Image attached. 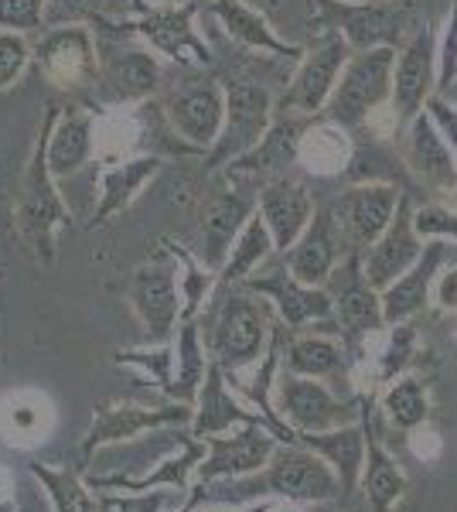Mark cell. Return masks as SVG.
<instances>
[{
	"instance_id": "obj_55",
	"label": "cell",
	"mask_w": 457,
	"mask_h": 512,
	"mask_svg": "<svg viewBox=\"0 0 457 512\" xmlns=\"http://www.w3.org/2000/svg\"><path fill=\"white\" fill-rule=\"evenodd\" d=\"M338 4H362V0H338Z\"/></svg>"
},
{
	"instance_id": "obj_13",
	"label": "cell",
	"mask_w": 457,
	"mask_h": 512,
	"mask_svg": "<svg viewBox=\"0 0 457 512\" xmlns=\"http://www.w3.org/2000/svg\"><path fill=\"white\" fill-rule=\"evenodd\" d=\"M164 120L174 137L185 140L188 151L209 154L226 123V86L219 82H191L164 99Z\"/></svg>"
},
{
	"instance_id": "obj_37",
	"label": "cell",
	"mask_w": 457,
	"mask_h": 512,
	"mask_svg": "<svg viewBox=\"0 0 457 512\" xmlns=\"http://www.w3.org/2000/svg\"><path fill=\"white\" fill-rule=\"evenodd\" d=\"M273 253H277V243H273L267 222H263L260 212H253L246 226L239 229V236H236V243H232L226 263H222L219 287H239L243 280L253 277Z\"/></svg>"
},
{
	"instance_id": "obj_45",
	"label": "cell",
	"mask_w": 457,
	"mask_h": 512,
	"mask_svg": "<svg viewBox=\"0 0 457 512\" xmlns=\"http://www.w3.org/2000/svg\"><path fill=\"white\" fill-rule=\"evenodd\" d=\"M31 65V45L21 31H4L0 28V93H7L11 86H18L21 76Z\"/></svg>"
},
{
	"instance_id": "obj_50",
	"label": "cell",
	"mask_w": 457,
	"mask_h": 512,
	"mask_svg": "<svg viewBox=\"0 0 457 512\" xmlns=\"http://www.w3.org/2000/svg\"><path fill=\"white\" fill-rule=\"evenodd\" d=\"M430 304L444 315H457V267H440L430 291Z\"/></svg>"
},
{
	"instance_id": "obj_18",
	"label": "cell",
	"mask_w": 457,
	"mask_h": 512,
	"mask_svg": "<svg viewBox=\"0 0 457 512\" xmlns=\"http://www.w3.org/2000/svg\"><path fill=\"white\" fill-rule=\"evenodd\" d=\"M335 14V28L352 52H369V48H400L406 41V21L410 7L396 0H362V4H338L328 0Z\"/></svg>"
},
{
	"instance_id": "obj_29",
	"label": "cell",
	"mask_w": 457,
	"mask_h": 512,
	"mask_svg": "<svg viewBox=\"0 0 457 512\" xmlns=\"http://www.w3.org/2000/svg\"><path fill=\"white\" fill-rule=\"evenodd\" d=\"M161 168H164V161L157 158V154L120 158V161H113L110 168H103V175H99V198L93 209L96 226H103V222H110L113 216L127 212L140 198V192L161 175Z\"/></svg>"
},
{
	"instance_id": "obj_24",
	"label": "cell",
	"mask_w": 457,
	"mask_h": 512,
	"mask_svg": "<svg viewBox=\"0 0 457 512\" xmlns=\"http://www.w3.org/2000/svg\"><path fill=\"white\" fill-rule=\"evenodd\" d=\"M311 117H297V113H277L267 137L253 147L243 158H236L226 168L229 178H280L287 175L290 164H297L301 154V140L311 127Z\"/></svg>"
},
{
	"instance_id": "obj_33",
	"label": "cell",
	"mask_w": 457,
	"mask_h": 512,
	"mask_svg": "<svg viewBox=\"0 0 457 512\" xmlns=\"http://www.w3.org/2000/svg\"><path fill=\"white\" fill-rule=\"evenodd\" d=\"M362 400H365L362 420H365V431H369V458H365V472H362L359 489L365 492V499H369L372 512H396L406 489H410V478H406V472L400 468V461L379 444L376 431H372V420H369L372 400L369 396H362Z\"/></svg>"
},
{
	"instance_id": "obj_48",
	"label": "cell",
	"mask_w": 457,
	"mask_h": 512,
	"mask_svg": "<svg viewBox=\"0 0 457 512\" xmlns=\"http://www.w3.org/2000/svg\"><path fill=\"white\" fill-rule=\"evenodd\" d=\"M406 444H410L413 458H420L423 465H434V461H440V454H444V437H440V431L430 420L413 427V431L406 434Z\"/></svg>"
},
{
	"instance_id": "obj_46",
	"label": "cell",
	"mask_w": 457,
	"mask_h": 512,
	"mask_svg": "<svg viewBox=\"0 0 457 512\" xmlns=\"http://www.w3.org/2000/svg\"><path fill=\"white\" fill-rule=\"evenodd\" d=\"M457 82V0L447 14L444 35L437 38V96H447Z\"/></svg>"
},
{
	"instance_id": "obj_11",
	"label": "cell",
	"mask_w": 457,
	"mask_h": 512,
	"mask_svg": "<svg viewBox=\"0 0 457 512\" xmlns=\"http://www.w3.org/2000/svg\"><path fill=\"white\" fill-rule=\"evenodd\" d=\"M127 301L137 321L144 325V335L151 345L174 342L181 328V284L178 274L164 263H147V267L134 270L127 284Z\"/></svg>"
},
{
	"instance_id": "obj_34",
	"label": "cell",
	"mask_w": 457,
	"mask_h": 512,
	"mask_svg": "<svg viewBox=\"0 0 457 512\" xmlns=\"http://www.w3.org/2000/svg\"><path fill=\"white\" fill-rule=\"evenodd\" d=\"M209 366L212 355L205 349L202 321H181L178 335H174V379L168 400L195 407L198 393L205 386V376H209Z\"/></svg>"
},
{
	"instance_id": "obj_35",
	"label": "cell",
	"mask_w": 457,
	"mask_h": 512,
	"mask_svg": "<svg viewBox=\"0 0 457 512\" xmlns=\"http://www.w3.org/2000/svg\"><path fill=\"white\" fill-rule=\"evenodd\" d=\"M355 158V144H352V130L338 127L331 120H314L307 127V134L301 140V154H297V164L304 171L318 178H335L352 164Z\"/></svg>"
},
{
	"instance_id": "obj_28",
	"label": "cell",
	"mask_w": 457,
	"mask_h": 512,
	"mask_svg": "<svg viewBox=\"0 0 457 512\" xmlns=\"http://www.w3.org/2000/svg\"><path fill=\"white\" fill-rule=\"evenodd\" d=\"M246 424H260V417H256V410L249 407L246 400H239V396L229 390V376L212 362L202 393H198V400H195L191 434H195L198 441H205V437L229 434Z\"/></svg>"
},
{
	"instance_id": "obj_30",
	"label": "cell",
	"mask_w": 457,
	"mask_h": 512,
	"mask_svg": "<svg viewBox=\"0 0 457 512\" xmlns=\"http://www.w3.org/2000/svg\"><path fill=\"white\" fill-rule=\"evenodd\" d=\"M359 345L369 349V355H365L369 390L362 396L372 400V396H379L393 379L406 376V369L413 366V359H417V352H420V335H417V328L406 321V325H386L382 332L362 338Z\"/></svg>"
},
{
	"instance_id": "obj_9",
	"label": "cell",
	"mask_w": 457,
	"mask_h": 512,
	"mask_svg": "<svg viewBox=\"0 0 457 512\" xmlns=\"http://www.w3.org/2000/svg\"><path fill=\"white\" fill-rule=\"evenodd\" d=\"M191 414L195 407L178 400L154 403V407L151 403H99L93 410V424L82 437V461L106 444L130 441V437L157 431V427H191Z\"/></svg>"
},
{
	"instance_id": "obj_43",
	"label": "cell",
	"mask_w": 457,
	"mask_h": 512,
	"mask_svg": "<svg viewBox=\"0 0 457 512\" xmlns=\"http://www.w3.org/2000/svg\"><path fill=\"white\" fill-rule=\"evenodd\" d=\"M188 495L174 489H154V492H113L103 495L99 506L103 512H164L168 506H181Z\"/></svg>"
},
{
	"instance_id": "obj_38",
	"label": "cell",
	"mask_w": 457,
	"mask_h": 512,
	"mask_svg": "<svg viewBox=\"0 0 457 512\" xmlns=\"http://www.w3.org/2000/svg\"><path fill=\"white\" fill-rule=\"evenodd\" d=\"M52 431V403L38 393H11L0 403V434L7 444H38Z\"/></svg>"
},
{
	"instance_id": "obj_4",
	"label": "cell",
	"mask_w": 457,
	"mask_h": 512,
	"mask_svg": "<svg viewBox=\"0 0 457 512\" xmlns=\"http://www.w3.org/2000/svg\"><path fill=\"white\" fill-rule=\"evenodd\" d=\"M277 120L273 110V93L263 82L253 79H236L226 86V123H222V134L215 140V147L205 154V168L219 171L229 168L236 158L253 151L267 130Z\"/></svg>"
},
{
	"instance_id": "obj_19",
	"label": "cell",
	"mask_w": 457,
	"mask_h": 512,
	"mask_svg": "<svg viewBox=\"0 0 457 512\" xmlns=\"http://www.w3.org/2000/svg\"><path fill=\"white\" fill-rule=\"evenodd\" d=\"M403 164L420 185L437 195H457V154L440 137L437 123L423 110L403 127Z\"/></svg>"
},
{
	"instance_id": "obj_5",
	"label": "cell",
	"mask_w": 457,
	"mask_h": 512,
	"mask_svg": "<svg viewBox=\"0 0 457 512\" xmlns=\"http://www.w3.org/2000/svg\"><path fill=\"white\" fill-rule=\"evenodd\" d=\"M55 175L48 168V154H45V134H41L35 154L28 161V171H24V185H21V202L14 209V222H18L24 243L31 246V253L38 256L41 263L55 260V236L62 229L65 216V198L58 195L55 188Z\"/></svg>"
},
{
	"instance_id": "obj_8",
	"label": "cell",
	"mask_w": 457,
	"mask_h": 512,
	"mask_svg": "<svg viewBox=\"0 0 457 512\" xmlns=\"http://www.w3.org/2000/svg\"><path fill=\"white\" fill-rule=\"evenodd\" d=\"M195 4H154L140 7L134 18L120 24V31H130L144 48H151L157 59L181 62V65H205L212 59L205 38L195 28Z\"/></svg>"
},
{
	"instance_id": "obj_16",
	"label": "cell",
	"mask_w": 457,
	"mask_h": 512,
	"mask_svg": "<svg viewBox=\"0 0 457 512\" xmlns=\"http://www.w3.org/2000/svg\"><path fill=\"white\" fill-rule=\"evenodd\" d=\"M277 437L263 424H246L229 434L205 437V458L195 472V482H226V478H246L267 468L277 451Z\"/></svg>"
},
{
	"instance_id": "obj_36",
	"label": "cell",
	"mask_w": 457,
	"mask_h": 512,
	"mask_svg": "<svg viewBox=\"0 0 457 512\" xmlns=\"http://www.w3.org/2000/svg\"><path fill=\"white\" fill-rule=\"evenodd\" d=\"M284 366L294 376L331 379L345 373L348 352L331 332H301L284 345Z\"/></svg>"
},
{
	"instance_id": "obj_54",
	"label": "cell",
	"mask_w": 457,
	"mask_h": 512,
	"mask_svg": "<svg viewBox=\"0 0 457 512\" xmlns=\"http://www.w3.org/2000/svg\"><path fill=\"white\" fill-rule=\"evenodd\" d=\"M0 512H18V502H14L11 495H4V499H0Z\"/></svg>"
},
{
	"instance_id": "obj_49",
	"label": "cell",
	"mask_w": 457,
	"mask_h": 512,
	"mask_svg": "<svg viewBox=\"0 0 457 512\" xmlns=\"http://www.w3.org/2000/svg\"><path fill=\"white\" fill-rule=\"evenodd\" d=\"M427 113H430V120L437 123V130H440V137L451 144V151L457 154V106L451 103L447 96H430V103H427Z\"/></svg>"
},
{
	"instance_id": "obj_7",
	"label": "cell",
	"mask_w": 457,
	"mask_h": 512,
	"mask_svg": "<svg viewBox=\"0 0 457 512\" xmlns=\"http://www.w3.org/2000/svg\"><path fill=\"white\" fill-rule=\"evenodd\" d=\"M273 403H277L280 417L294 427L297 434H318L335 431V427L355 424L365 414V400H342L328 390L324 379L294 376L284 373L273 386Z\"/></svg>"
},
{
	"instance_id": "obj_56",
	"label": "cell",
	"mask_w": 457,
	"mask_h": 512,
	"mask_svg": "<svg viewBox=\"0 0 457 512\" xmlns=\"http://www.w3.org/2000/svg\"><path fill=\"white\" fill-rule=\"evenodd\" d=\"M454 349H457V342H454Z\"/></svg>"
},
{
	"instance_id": "obj_42",
	"label": "cell",
	"mask_w": 457,
	"mask_h": 512,
	"mask_svg": "<svg viewBox=\"0 0 457 512\" xmlns=\"http://www.w3.org/2000/svg\"><path fill=\"white\" fill-rule=\"evenodd\" d=\"M116 0H48L45 28H65V24H106V14Z\"/></svg>"
},
{
	"instance_id": "obj_3",
	"label": "cell",
	"mask_w": 457,
	"mask_h": 512,
	"mask_svg": "<svg viewBox=\"0 0 457 512\" xmlns=\"http://www.w3.org/2000/svg\"><path fill=\"white\" fill-rule=\"evenodd\" d=\"M396 52L400 48H369V52H352L342 79L321 117L338 123L345 130H359L382 106L393 103V72Z\"/></svg>"
},
{
	"instance_id": "obj_20",
	"label": "cell",
	"mask_w": 457,
	"mask_h": 512,
	"mask_svg": "<svg viewBox=\"0 0 457 512\" xmlns=\"http://www.w3.org/2000/svg\"><path fill=\"white\" fill-rule=\"evenodd\" d=\"M161 86V62L151 48H127L99 59L96 93L106 106L147 103Z\"/></svg>"
},
{
	"instance_id": "obj_6",
	"label": "cell",
	"mask_w": 457,
	"mask_h": 512,
	"mask_svg": "<svg viewBox=\"0 0 457 512\" xmlns=\"http://www.w3.org/2000/svg\"><path fill=\"white\" fill-rule=\"evenodd\" d=\"M243 287L260 297H267L270 308L277 311L280 325H284L287 332L301 335L304 328H311V325L338 328L335 304H331L328 287H314V284L297 280L284 260H277V263L267 260L253 277L243 280Z\"/></svg>"
},
{
	"instance_id": "obj_21",
	"label": "cell",
	"mask_w": 457,
	"mask_h": 512,
	"mask_svg": "<svg viewBox=\"0 0 457 512\" xmlns=\"http://www.w3.org/2000/svg\"><path fill=\"white\" fill-rule=\"evenodd\" d=\"M352 253L345 243V233L335 219V209H318L311 219V226L304 229V236L290 246L284 256V263L290 267V274L304 284H314V287H324L328 277L335 274V267Z\"/></svg>"
},
{
	"instance_id": "obj_39",
	"label": "cell",
	"mask_w": 457,
	"mask_h": 512,
	"mask_svg": "<svg viewBox=\"0 0 457 512\" xmlns=\"http://www.w3.org/2000/svg\"><path fill=\"white\" fill-rule=\"evenodd\" d=\"M379 410L393 431L410 434L413 427L430 420V390L420 376H400L379 393Z\"/></svg>"
},
{
	"instance_id": "obj_12",
	"label": "cell",
	"mask_w": 457,
	"mask_h": 512,
	"mask_svg": "<svg viewBox=\"0 0 457 512\" xmlns=\"http://www.w3.org/2000/svg\"><path fill=\"white\" fill-rule=\"evenodd\" d=\"M328 294L335 304V325L348 342H362V338L376 335L386 328L382 318V294L369 284L362 267V253H348L328 277Z\"/></svg>"
},
{
	"instance_id": "obj_27",
	"label": "cell",
	"mask_w": 457,
	"mask_h": 512,
	"mask_svg": "<svg viewBox=\"0 0 457 512\" xmlns=\"http://www.w3.org/2000/svg\"><path fill=\"white\" fill-rule=\"evenodd\" d=\"M209 11H212V18L222 24V31H226L236 45L249 48V52L273 55V59H297V62L307 55V48L290 45V41L280 38L267 14L256 11L246 0H209Z\"/></svg>"
},
{
	"instance_id": "obj_53",
	"label": "cell",
	"mask_w": 457,
	"mask_h": 512,
	"mask_svg": "<svg viewBox=\"0 0 457 512\" xmlns=\"http://www.w3.org/2000/svg\"><path fill=\"white\" fill-rule=\"evenodd\" d=\"M301 512H345V509L331 499V502H307V506H301Z\"/></svg>"
},
{
	"instance_id": "obj_1",
	"label": "cell",
	"mask_w": 457,
	"mask_h": 512,
	"mask_svg": "<svg viewBox=\"0 0 457 512\" xmlns=\"http://www.w3.org/2000/svg\"><path fill=\"white\" fill-rule=\"evenodd\" d=\"M205 349L229 379L263 362L273 342V308L267 297L239 287H219L209 325H202Z\"/></svg>"
},
{
	"instance_id": "obj_15",
	"label": "cell",
	"mask_w": 457,
	"mask_h": 512,
	"mask_svg": "<svg viewBox=\"0 0 457 512\" xmlns=\"http://www.w3.org/2000/svg\"><path fill=\"white\" fill-rule=\"evenodd\" d=\"M403 192L389 181H355L335 202V219L345 233L348 250L365 253L376 239L386 233L400 209Z\"/></svg>"
},
{
	"instance_id": "obj_14",
	"label": "cell",
	"mask_w": 457,
	"mask_h": 512,
	"mask_svg": "<svg viewBox=\"0 0 457 512\" xmlns=\"http://www.w3.org/2000/svg\"><path fill=\"white\" fill-rule=\"evenodd\" d=\"M38 62L55 89L76 93V89L96 86L99 76V48L89 24H65L48 28L38 41Z\"/></svg>"
},
{
	"instance_id": "obj_2",
	"label": "cell",
	"mask_w": 457,
	"mask_h": 512,
	"mask_svg": "<svg viewBox=\"0 0 457 512\" xmlns=\"http://www.w3.org/2000/svg\"><path fill=\"white\" fill-rule=\"evenodd\" d=\"M222 485L229 489V495L236 492L239 506L263 499L307 506V502H331L342 495L335 468L304 444H277L267 468L246 478H226Z\"/></svg>"
},
{
	"instance_id": "obj_10",
	"label": "cell",
	"mask_w": 457,
	"mask_h": 512,
	"mask_svg": "<svg viewBox=\"0 0 457 512\" xmlns=\"http://www.w3.org/2000/svg\"><path fill=\"white\" fill-rule=\"evenodd\" d=\"M348 59H352V45L338 31L324 38L318 48H311L297 62L294 76H290V86L284 93V110L297 113V117L318 120L324 106H328L331 93H335L338 79H342Z\"/></svg>"
},
{
	"instance_id": "obj_26",
	"label": "cell",
	"mask_w": 457,
	"mask_h": 512,
	"mask_svg": "<svg viewBox=\"0 0 457 512\" xmlns=\"http://www.w3.org/2000/svg\"><path fill=\"white\" fill-rule=\"evenodd\" d=\"M444 256H447V243L430 239L423 246L420 260L403 277H396L386 291H379L386 325H406V321H413L430 308V291H434V280L440 274V267H444Z\"/></svg>"
},
{
	"instance_id": "obj_41",
	"label": "cell",
	"mask_w": 457,
	"mask_h": 512,
	"mask_svg": "<svg viewBox=\"0 0 457 512\" xmlns=\"http://www.w3.org/2000/svg\"><path fill=\"white\" fill-rule=\"evenodd\" d=\"M116 366H130L140 369L164 396L171 393V379H174V342L168 345H147V349H120L116 352Z\"/></svg>"
},
{
	"instance_id": "obj_23",
	"label": "cell",
	"mask_w": 457,
	"mask_h": 512,
	"mask_svg": "<svg viewBox=\"0 0 457 512\" xmlns=\"http://www.w3.org/2000/svg\"><path fill=\"white\" fill-rule=\"evenodd\" d=\"M256 212L267 222L273 243H277V253H287L304 236V229L311 226L318 205H314V195L307 192V185L294 181L290 175H280L260 188Z\"/></svg>"
},
{
	"instance_id": "obj_40",
	"label": "cell",
	"mask_w": 457,
	"mask_h": 512,
	"mask_svg": "<svg viewBox=\"0 0 457 512\" xmlns=\"http://www.w3.org/2000/svg\"><path fill=\"white\" fill-rule=\"evenodd\" d=\"M28 475L41 485V492L52 502V512H96L99 509V495L89 489L86 475L72 472V468H55V465H41L31 461Z\"/></svg>"
},
{
	"instance_id": "obj_32",
	"label": "cell",
	"mask_w": 457,
	"mask_h": 512,
	"mask_svg": "<svg viewBox=\"0 0 457 512\" xmlns=\"http://www.w3.org/2000/svg\"><path fill=\"white\" fill-rule=\"evenodd\" d=\"M297 444H304V448H311L314 454H321V458L335 468L338 482H342V495L359 492L365 458H369V431H365V420L335 427V431L297 434Z\"/></svg>"
},
{
	"instance_id": "obj_17",
	"label": "cell",
	"mask_w": 457,
	"mask_h": 512,
	"mask_svg": "<svg viewBox=\"0 0 457 512\" xmlns=\"http://www.w3.org/2000/svg\"><path fill=\"white\" fill-rule=\"evenodd\" d=\"M437 93V35L423 24L396 52L393 72V110L406 127L413 117L427 110L430 96Z\"/></svg>"
},
{
	"instance_id": "obj_51",
	"label": "cell",
	"mask_w": 457,
	"mask_h": 512,
	"mask_svg": "<svg viewBox=\"0 0 457 512\" xmlns=\"http://www.w3.org/2000/svg\"><path fill=\"white\" fill-rule=\"evenodd\" d=\"M277 502L263 499V502H246V506H202L198 512H273Z\"/></svg>"
},
{
	"instance_id": "obj_52",
	"label": "cell",
	"mask_w": 457,
	"mask_h": 512,
	"mask_svg": "<svg viewBox=\"0 0 457 512\" xmlns=\"http://www.w3.org/2000/svg\"><path fill=\"white\" fill-rule=\"evenodd\" d=\"M202 502H209V492H205L202 482H195V485H191V492H188V499L181 502L174 512H198V509H202Z\"/></svg>"
},
{
	"instance_id": "obj_25",
	"label": "cell",
	"mask_w": 457,
	"mask_h": 512,
	"mask_svg": "<svg viewBox=\"0 0 457 512\" xmlns=\"http://www.w3.org/2000/svg\"><path fill=\"white\" fill-rule=\"evenodd\" d=\"M45 154L55 178L76 175L96 154V117L86 110H58L48 106L45 120Z\"/></svg>"
},
{
	"instance_id": "obj_31",
	"label": "cell",
	"mask_w": 457,
	"mask_h": 512,
	"mask_svg": "<svg viewBox=\"0 0 457 512\" xmlns=\"http://www.w3.org/2000/svg\"><path fill=\"white\" fill-rule=\"evenodd\" d=\"M256 212V202H249L243 192H219L205 202L202 222H198V233H202V263L219 274L222 263L236 243L239 229L246 226L249 216Z\"/></svg>"
},
{
	"instance_id": "obj_47",
	"label": "cell",
	"mask_w": 457,
	"mask_h": 512,
	"mask_svg": "<svg viewBox=\"0 0 457 512\" xmlns=\"http://www.w3.org/2000/svg\"><path fill=\"white\" fill-rule=\"evenodd\" d=\"M48 0H0V28L4 31H38L45 28Z\"/></svg>"
},
{
	"instance_id": "obj_22",
	"label": "cell",
	"mask_w": 457,
	"mask_h": 512,
	"mask_svg": "<svg viewBox=\"0 0 457 512\" xmlns=\"http://www.w3.org/2000/svg\"><path fill=\"white\" fill-rule=\"evenodd\" d=\"M423 246L427 243H423L420 233L413 229V205H410V198L403 195L389 229L362 253V267H365L369 284L376 287V291H386L396 277H403L406 270L420 260Z\"/></svg>"
},
{
	"instance_id": "obj_44",
	"label": "cell",
	"mask_w": 457,
	"mask_h": 512,
	"mask_svg": "<svg viewBox=\"0 0 457 512\" xmlns=\"http://www.w3.org/2000/svg\"><path fill=\"white\" fill-rule=\"evenodd\" d=\"M413 229L420 233L423 243L440 239V243H457V209L444 202H427L413 209Z\"/></svg>"
}]
</instances>
